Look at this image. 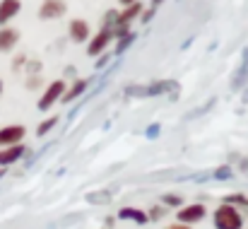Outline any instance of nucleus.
I'll return each mask as SVG.
<instances>
[{"label":"nucleus","instance_id":"f257e3e1","mask_svg":"<svg viewBox=\"0 0 248 229\" xmlns=\"http://www.w3.org/2000/svg\"><path fill=\"white\" fill-rule=\"evenodd\" d=\"M212 225L215 229H244V215H241V210L222 203L212 213Z\"/></svg>","mask_w":248,"mask_h":229},{"label":"nucleus","instance_id":"f03ea898","mask_svg":"<svg viewBox=\"0 0 248 229\" xmlns=\"http://www.w3.org/2000/svg\"><path fill=\"white\" fill-rule=\"evenodd\" d=\"M205 215H207V208L202 205V203H190V205H183V208H178V213H176V220H178V225H198V222H202L205 220Z\"/></svg>","mask_w":248,"mask_h":229},{"label":"nucleus","instance_id":"7ed1b4c3","mask_svg":"<svg viewBox=\"0 0 248 229\" xmlns=\"http://www.w3.org/2000/svg\"><path fill=\"white\" fill-rule=\"evenodd\" d=\"M63 94H65V82H63V80H56L53 84H48V89H46V92H44V97L39 99V109H41V111L53 109V104H56V101H61V99H63Z\"/></svg>","mask_w":248,"mask_h":229},{"label":"nucleus","instance_id":"20e7f679","mask_svg":"<svg viewBox=\"0 0 248 229\" xmlns=\"http://www.w3.org/2000/svg\"><path fill=\"white\" fill-rule=\"evenodd\" d=\"M166 89H178V84L162 80V82H155L150 87H128V94H133V97H155V94H164Z\"/></svg>","mask_w":248,"mask_h":229},{"label":"nucleus","instance_id":"39448f33","mask_svg":"<svg viewBox=\"0 0 248 229\" xmlns=\"http://www.w3.org/2000/svg\"><path fill=\"white\" fill-rule=\"evenodd\" d=\"M24 126H5L0 128V147H12V145H19L22 138H24Z\"/></svg>","mask_w":248,"mask_h":229},{"label":"nucleus","instance_id":"423d86ee","mask_svg":"<svg viewBox=\"0 0 248 229\" xmlns=\"http://www.w3.org/2000/svg\"><path fill=\"white\" fill-rule=\"evenodd\" d=\"M65 12H68V7H65L63 0H44L41 7H39V17L41 19H58Z\"/></svg>","mask_w":248,"mask_h":229},{"label":"nucleus","instance_id":"0eeeda50","mask_svg":"<svg viewBox=\"0 0 248 229\" xmlns=\"http://www.w3.org/2000/svg\"><path fill=\"white\" fill-rule=\"evenodd\" d=\"M27 152V147L19 143V145H12V147H2L0 150V166L2 169H7L10 164H15V162H19L22 157Z\"/></svg>","mask_w":248,"mask_h":229},{"label":"nucleus","instance_id":"6e6552de","mask_svg":"<svg viewBox=\"0 0 248 229\" xmlns=\"http://www.w3.org/2000/svg\"><path fill=\"white\" fill-rule=\"evenodd\" d=\"M111 39H113L111 29H101V32H99V34H96V36L89 41V49H87V53H89V56H99V53H101V51H104V49L111 44Z\"/></svg>","mask_w":248,"mask_h":229},{"label":"nucleus","instance_id":"1a4fd4ad","mask_svg":"<svg viewBox=\"0 0 248 229\" xmlns=\"http://www.w3.org/2000/svg\"><path fill=\"white\" fill-rule=\"evenodd\" d=\"M68 32H70V39L75 41V44H82L89 39V34H92V29H89V24L84 22V19H73L70 22V27H68Z\"/></svg>","mask_w":248,"mask_h":229},{"label":"nucleus","instance_id":"9d476101","mask_svg":"<svg viewBox=\"0 0 248 229\" xmlns=\"http://www.w3.org/2000/svg\"><path fill=\"white\" fill-rule=\"evenodd\" d=\"M118 220H130V222H135V225H147V222H150L145 210H140V208H128V205L118 210Z\"/></svg>","mask_w":248,"mask_h":229},{"label":"nucleus","instance_id":"9b49d317","mask_svg":"<svg viewBox=\"0 0 248 229\" xmlns=\"http://www.w3.org/2000/svg\"><path fill=\"white\" fill-rule=\"evenodd\" d=\"M22 10V2L19 0H2L0 2V24H7L12 17H17Z\"/></svg>","mask_w":248,"mask_h":229},{"label":"nucleus","instance_id":"f8f14e48","mask_svg":"<svg viewBox=\"0 0 248 229\" xmlns=\"http://www.w3.org/2000/svg\"><path fill=\"white\" fill-rule=\"evenodd\" d=\"M17 41H19V32L17 29H12V27H2L0 29V51L2 53L10 51V49H15Z\"/></svg>","mask_w":248,"mask_h":229},{"label":"nucleus","instance_id":"ddd939ff","mask_svg":"<svg viewBox=\"0 0 248 229\" xmlns=\"http://www.w3.org/2000/svg\"><path fill=\"white\" fill-rule=\"evenodd\" d=\"M140 12H142V5H140V2L128 5V7H125V10L118 15V24H116V27H128V24H130V22H133V19L140 15Z\"/></svg>","mask_w":248,"mask_h":229},{"label":"nucleus","instance_id":"4468645a","mask_svg":"<svg viewBox=\"0 0 248 229\" xmlns=\"http://www.w3.org/2000/svg\"><path fill=\"white\" fill-rule=\"evenodd\" d=\"M87 87H89V82H87V80H78V82H75L70 89H65V94H63V101H73V99H78V97L82 94Z\"/></svg>","mask_w":248,"mask_h":229},{"label":"nucleus","instance_id":"2eb2a0df","mask_svg":"<svg viewBox=\"0 0 248 229\" xmlns=\"http://www.w3.org/2000/svg\"><path fill=\"white\" fill-rule=\"evenodd\" d=\"M222 203H227V205H232V208H244V210H248V198L244 196V193H232V196H227Z\"/></svg>","mask_w":248,"mask_h":229},{"label":"nucleus","instance_id":"dca6fc26","mask_svg":"<svg viewBox=\"0 0 248 229\" xmlns=\"http://www.w3.org/2000/svg\"><path fill=\"white\" fill-rule=\"evenodd\" d=\"M162 205L164 208H183V198L176 193H164L162 196Z\"/></svg>","mask_w":248,"mask_h":229},{"label":"nucleus","instance_id":"f3484780","mask_svg":"<svg viewBox=\"0 0 248 229\" xmlns=\"http://www.w3.org/2000/svg\"><path fill=\"white\" fill-rule=\"evenodd\" d=\"M56 123H58V118H56V116L46 118V121H44V123H41V126L36 128V135H46V133H48L51 128H56Z\"/></svg>","mask_w":248,"mask_h":229},{"label":"nucleus","instance_id":"a211bd4d","mask_svg":"<svg viewBox=\"0 0 248 229\" xmlns=\"http://www.w3.org/2000/svg\"><path fill=\"white\" fill-rule=\"evenodd\" d=\"M133 41H135V34H125V36H121V41H118V46H116V53H123Z\"/></svg>","mask_w":248,"mask_h":229},{"label":"nucleus","instance_id":"6ab92c4d","mask_svg":"<svg viewBox=\"0 0 248 229\" xmlns=\"http://www.w3.org/2000/svg\"><path fill=\"white\" fill-rule=\"evenodd\" d=\"M164 205H157V208H152L150 213H147V220H162V215H164Z\"/></svg>","mask_w":248,"mask_h":229},{"label":"nucleus","instance_id":"aec40b11","mask_svg":"<svg viewBox=\"0 0 248 229\" xmlns=\"http://www.w3.org/2000/svg\"><path fill=\"white\" fill-rule=\"evenodd\" d=\"M215 179H232V169L229 166H219L215 171Z\"/></svg>","mask_w":248,"mask_h":229},{"label":"nucleus","instance_id":"412c9836","mask_svg":"<svg viewBox=\"0 0 248 229\" xmlns=\"http://www.w3.org/2000/svg\"><path fill=\"white\" fill-rule=\"evenodd\" d=\"M159 128H162L159 123H152V126L147 128V138H157V135H159Z\"/></svg>","mask_w":248,"mask_h":229},{"label":"nucleus","instance_id":"4be33fe9","mask_svg":"<svg viewBox=\"0 0 248 229\" xmlns=\"http://www.w3.org/2000/svg\"><path fill=\"white\" fill-rule=\"evenodd\" d=\"M145 15H142V22H150L152 17H155V7H150V10H142Z\"/></svg>","mask_w":248,"mask_h":229},{"label":"nucleus","instance_id":"5701e85b","mask_svg":"<svg viewBox=\"0 0 248 229\" xmlns=\"http://www.w3.org/2000/svg\"><path fill=\"white\" fill-rule=\"evenodd\" d=\"M39 70H41V63H39V61L29 63V73H39Z\"/></svg>","mask_w":248,"mask_h":229},{"label":"nucleus","instance_id":"b1692460","mask_svg":"<svg viewBox=\"0 0 248 229\" xmlns=\"http://www.w3.org/2000/svg\"><path fill=\"white\" fill-rule=\"evenodd\" d=\"M87 198H89V200H106L108 196H106V193H96V196H87Z\"/></svg>","mask_w":248,"mask_h":229},{"label":"nucleus","instance_id":"393cba45","mask_svg":"<svg viewBox=\"0 0 248 229\" xmlns=\"http://www.w3.org/2000/svg\"><path fill=\"white\" fill-rule=\"evenodd\" d=\"M164 229H193V227H188V225H169Z\"/></svg>","mask_w":248,"mask_h":229},{"label":"nucleus","instance_id":"a878e982","mask_svg":"<svg viewBox=\"0 0 248 229\" xmlns=\"http://www.w3.org/2000/svg\"><path fill=\"white\" fill-rule=\"evenodd\" d=\"M113 225H116V217H106V227L111 229V227H113Z\"/></svg>","mask_w":248,"mask_h":229},{"label":"nucleus","instance_id":"bb28decb","mask_svg":"<svg viewBox=\"0 0 248 229\" xmlns=\"http://www.w3.org/2000/svg\"><path fill=\"white\" fill-rule=\"evenodd\" d=\"M121 2H123V5L128 7V5H135V2H140V0H121Z\"/></svg>","mask_w":248,"mask_h":229},{"label":"nucleus","instance_id":"cd10ccee","mask_svg":"<svg viewBox=\"0 0 248 229\" xmlns=\"http://www.w3.org/2000/svg\"><path fill=\"white\" fill-rule=\"evenodd\" d=\"M241 169H244V171H248V159H244V162H241Z\"/></svg>","mask_w":248,"mask_h":229},{"label":"nucleus","instance_id":"c85d7f7f","mask_svg":"<svg viewBox=\"0 0 248 229\" xmlns=\"http://www.w3.org/2000/svg\"><path fill=\"white\" fill-rule=\"evenodd\" d=\"M159 2H162V0H152V7H157V5H159Z\"/></svg>","mask_w":248,"mask_h":229},{"label":"nucleus","instance_id":"c756f323","mask_svg":"<svg viewBox=\"0 0 248 229\" xmlns=\"http://www.w3.org/2000/svg\"><path fill=\"white\" fill-rule=\"evenodd\" d=\"M2 176H5V169H2V166H0V179H2Z\"/></svg>","mask_w":248,"mask_h":229},{"label":"nucleus","instance_id":"7c9ffc66","mask_svg":"<svg viewBox=\"0 0 248 229\" xmlns=\"http://www.w3.org/2000/svg\"><path fill=\"white\" fill-rule=\"evenodd\" d=\"M0 94H2V80H0Z\"/></svg>","mask_w":248,"mask_h":229}]
</instances>
